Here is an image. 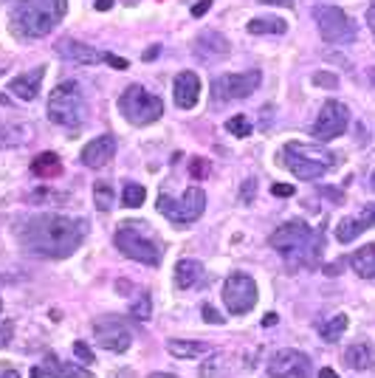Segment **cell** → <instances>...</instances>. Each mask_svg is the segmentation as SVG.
Instances as JSON below:
<instances>
[{
  "label": "cell",
  "mask_w": 375,
  "mask_h": 378,
  "mask_svg": "<svg viewBox=\"0 0 375 378\" xmlns=\"http://www.w3.org/2000/svg\"><path fill=\"white\" fill-rule=\"evenodd\" d=\"M113 153H116V141H113V136H97L90 144H85L82 147V164L85 167H90V169H102L111 158H113Z\"/></svg>",
  "instance_id": "obj_18"
},
{
  "label": "cell",
  "mask_w": 375,
  "mask_h": 378,
  "mask_svg": "<svg viewBox=\"0 0 375 378\" xmlns=\"http://www.w3.org/2000/svg\"><path fill=\"white\" fill-rule=\"evenodd\" d=\"M226 130H229L232 136H237V139H246V136H251V122H248L246 116H232V119L226 122Z\"/></svg>",
  "instance_id": "obj_32"
},
{
  "label": "cell",
  "mask_w": 375,
  "mask_h": 378,
  "mask_svg": "<svg viewBox=\"0 0 375 378\" xmlns=\"http://www.w3.org/2000/svg\"><path fill=\"white\" fill-rule=\"evenodd\" d=\"M116 248L125 257H130V260H136L141 265H153V268L161 262V254H164L155 232L144 220L119 223V229H116Z\"/></svg>",
  "instance_id": "obj_4"
},
{
  "label": "cell",
  "mask_w": 375,
  "mask_h": 378,
  "mask_svg": "<svg viewBox=\"0 0 375 378\" xmlns=\"http://www.w3.org/2000/svg\"><path fill=\"white\" fill-rule=\"evenodd\" d=\"M73 353H76V358H79L82 364H90V361H93V353L87 350L85 342H76V344H73Z\"/></svg>",
  "instance_id": "obj_36"
},
{
  "label": "cell",
  "mask_w": 375,
  "mask_h": 378,
  "mask_svg": "<svg viewBox=\"0 0 375 378\" xmlns=\"http://www.w3.org/2000/svg\"><path fill=\"white\" fill-rule=\"evenodd\" d=\"M119 111L127 122L133 125H153L164 116V102L155 97V93H150L147 88L141 85H130L125 93H122V99H119Z\"/></svg>",
  "instance_id": "obj_7"
},
{
  "label": "cell",
  "mask_w": 375,
  "mask_h": 378,
  "mask_svg": "<svg viewBox=\"0 0 375 378\" xmlns=\"http://www.w3.org/2000/svg\"><path fill=\"white\" fill-rule=\"evenodd\" d=\"M204 279V265L198 260H181L175 265V286L178 288H195Z\"/></svg>",
  "instance_id": "obj_23"
},
{
  "label": "cell",
  "mask_w": 375,
  "mask_h": 378,
  "mask_svg": "<svg viewBox=\"0 0 375 378\" xmlns=\"http://www.w3.org/2000/svg\"><path fill=\"white\" fill-rule=\"evenodd\" d=\"M158 51H161V46H150V48L144 51V57H141V59H144V62H153V59L158 57Z\"/></svg>",
  "instance_id": "obj_42"
},
{
  "label": "cell",
  "mask_w": 375,
  "mask_h": 378,
  "mask_svg": "<svg viewBox=\"0 0 375 378\" xmlns=\"http://www.w3.org/2000/svg\"><path fill=\"white\" fill-rule=\"evenodd\" d=\"M0 378H20L12 364H0Z\"/></svg>",
  "instance_id": "obj_41"
},
{
  "label": "cell",
  "mask_w": 375,
  "mask_h": 378,
  "mask_svg": "<svg viewBox=\"0 0 375 378\" xmlns=\"http://www.w3.org/2000/svg\"><path fill=\"white\" fill-rule=\"evenodd\" d=\"M192 54H195L201 62L212 65V62L226 59V57L232 54V46H229V40H226L220 31H204V34H198V37L192 40Z\"/></svg>",
  "instance_id": "obj_15"
},
{
  "label": "cell",
  "mask_w": 375,
  "mask_h": 378,
  "mask_svg": "<svg viewBox=\"0 0 375 378\" xmlns=\"http://www.w3.org/2000/svg\"><path fill=\"white\" fill-rule=\"evenodd\" d=\"M150 378H178V375H169V372H153Z\"/></svg>",
  "instance_id": "obj_48"
},
{
  "label": "cell",
  "mask_w": 375,
  "mask_h": 378,
  "mask_svg": "<svg viewBox=\"0 0 375 378\" xmlns=\"http://www.w3.org/2000/svg\"><path fill=\"white\" fill-rule=\"evenodd\" d=\"M172 97H175V105L190 111L198 105V97H201V76L195 71H181L175 76V85H172Z\"/></svg>",
  "instance_id": "obj_17"
},
{
  "label": "cell",
  "mask_w": 375,
  "mask_h": 378,
  "mask_svg": "<svg viewBox=\"0 0 375 378\" xmlns=\"http://www.w3.org/2000/svg\"><path fill=\"white\" fill-rule=\"evenodd\" d=\"M372 189H375V172H372Z\"/></svg>",
  "instance_id": "obj_49"
},
{
  "label": "cell",
  "mask_w": 375,
  "mask_h": 378,
  "mask_svg": "<svg viewBox=\"0 0 375 378\" xmlns=\"http://www.w3.org/2000/svg\"><path fill=\"white\" fill-rule=\"evenodd\" d=\"M344 330H347V316H344V314H339V316H333L330 322L319 325V333H322L325 342H339V339L344 336Z\"/></svg>",
  "instance_id": "obj_28"
},
{
  "label": "cell",
  "mask_w": 375,
  "mask_h": 378,
  "mask_svg": "<svg viewBox=\"0 0 375 378\" xmlns=\"http://www.w3.org/2000/svg\"><path fill=\"white\" fill-rule=\"evenodd\" d=\"M204 319H206L209 325H223V322H226V316H223V314H218L212 305H204Z\"/></svg>",
  "instance_id": "obj_35"
},
{
  "label": "cell",
  "mask_w": 375,
  "mask_h": 378,
  "mask_svg": "<svg viewBox=\"0 0 375 378\" xmlns=\"http://www.w3.org/2000/svg\"><path fill=\"white\" fill-rule=\"evenodd\" d=\"M93 333H97V342L111 353H125L130 347V342H133V333H130V328L125 325L122 316L97 319L93 322Z\"/></svg>",
  "instance_id": "obj_13"
},
{
  "label": "cell",
  "mask_w": 375,
  "mask_h": 378,
  "mask_svg": "<svg viewBox=\"0 0 375 378\" xmlns=\"http://www.w3.org/2000/svg\"><path fill=\"white\" fill-rule=\"evenodd\" d=\"M209 172H212V164L206 158H192V164H190V175L192 178L204 181V178H209Z\"/></svg>",
  "instance_id": "obj_33"
},
{
  "label": "cell",
  "mask_w": 375,
  "mask_h": 378,
  "mask_svg": "<svg viewBox=\"0 0 375 378\" xmlns=\"http://www.w3.org/2000/svg\"><path fill=\"white\" fill-rule=\"evenodd\" d=\"M144 198H147V189H144L141 183H125V195H122L125 206L139 209V206L144 204Z\"/></svg>",
  "instance_id": "obj_30"
},
{
  "label": "cell",
  "mask_w": 375,
  "mask_h": 378,
  "mask_svg": "<svg viewBox=\"0 0 375 378\" xmlns=\"http://www.w3.org/2000/svg\"><path fill=\"white\" fill-rule=\"evenodd\" d=\"M223 302H226L229 314H234V316H243V314L254 311V305H257V282L243 271L229 274L226 286H223Z\"/></svg>",
  "instance_id": "obj_10"
},
{
  "label": "cell",
  "mask_w": 375,
  "mask_h": 378,
  "mask_svg": "<svg viewBox=\"0 0 375 378\" xmlns=\"http://www.w3.org/2000/svg\"><path fill=\"white\" fill-rule=\"evenodd\" d=\"M271 378H311V358L302 350H279L268 364Z\"/></svg>",
  "instance_id": "obj_14"
},
{
  "label": "cell",
  "mask_w": 375,
  "mask_h": 378,
  "mask_svg": "<svg viewBox=\"0 0 375 378\" xmlns=\"http://www.w3.org/2000/svg\"><path fill=\"white\" fill-rule=\"evenodd\" d=\"M313 85H322V88H339V79L333 74H313Z\"/></svg>",
  "instance_id": "obj_34"
},
{
  "label": "cell",
  "mask_w": 375,
  "mask_h": 378,
  "mask_svg": "<svg viewBox=\"0 0 375 378\" xmlns=\"http://www.w3.org/2000/svg\"><path fill=\"white\" fill-rule=\"evenodd\" d=\"M364 229H375V206H364V212L355 218H341L336 226V240L353 243Z\"/></svg>",
  "instance_id": "obj_20"
},
{
  "label": "cell",
  "mask_w": 375,
  "mask_h": 378,
  "mask_svg": "<svg viewBox=\"0 0 375 378\" xmlns=\"http://www.w3.org/2000/svg\"><path fill=\"white\" fill-rule=\"evenodd\" d=\"M87 108H85V97L82 88L76 82H62L48 99V119L59 127H76L82 125Z\"/></svg>",
  "instance_id": "obj_6"
},
{
  "label": "cell",
  "mask_w": 375,
  "mask_h": 378,
  "mask_svg": "<svg viewBox=\"0 0 375 378\" xmlns=\"http://www.w3.org/2000/svg\"><path fill=\"white\" fill-rule=\"evenodd\" d=\"M271 192H274L276 198H291V195H294V186H291V183H274Z\"/></svg>",
  "instance_id": "obj_37"
},
{
  "label": "cell",
  "mask_w": 375,
  "mask_h": 378,
  "mask_svg": "<svg viewBox=\"0 0 375 378\" xmlns=\"http://www.w3.org/2000/svg\"><path fill=\"white\" fill-rule=\"evenodd\" d=\"M344 364L353 367V370H358V372L372 370V367H375V350H372V344H369V342L350 344V347L344 350Z\"/></svg>",
  "instance_id": "obj_22"
},
{
  "label": "cell",
  "mask_w": 375,
  "mask_h": 378,
  "mask_svg": "<svg viewBox=\"0 0 375 378\" xmlns=\"http://www.w3.org/2000/svg\"><path fill=\"white\" fill-rule=\"evenodd\" d=\"M85 232H87V226L82 220L45 212V215H34L23 223L20 243L29 254H37L45 260H62V257H71L82 246Z\"/></svg>",
  "instance_id": "obj_1"
},
{
  "label": "cell",
  "mask_w": 375,
  "mask_h": 378,
  "mask_svg": "<svg viewBox=\"0 0 375 378\" xmlns=\"http://www.w3.org/2000/svg\"><path fill=\"white\" fill-rule=\"evenodd\" d=\"M260 4H268V6H288L294 0H260Z\"/></svg>",
  "instance_id": "obj_44"
},
{
  "label": "cell",
  "mask_w": 375,
  "mask_h": 378,
  "mask_svg": "<svg viewBox=\"0 0 375 378\" xmlns=\"http://www.w3.org/2000/svg\"><path fill=\"white\" fill-rule=\"evenodd\" d=\"M167 350L175 356V358H201L206 356L212 347L206 342H190V339H169L167 342Z\"/></svg>",
  "instance_id": "obj_24"
},
{
  "label": "cell",
  "mask_w": 375,
  "mask_h": 378,
  "mask_svg": "<svg viewBox=\"0 0 375 378\" xmlns=\"http://www.w3.org/2000/svg\"><path fill=\"white\" fill-rule=\"evenodd\" d=\"M209 6H212V0H201V4H195L192 6V18H204L209 12Z\"/></svg>",
  "instance_id": "obj_39"
},
{
  "label": "cell",
  "mask_w": 375,
  "mask_h": 378,
  "mask_svg": "<svg viewBox=\"0 0 375 378\" xmlns=\"http://www.w3.org/2000/svg\"><path fill=\"white\" fill-rule=\"evenodd\" d=\"M31 172L37 178H57L62 172V161L57 153H40L34 161H31Z\"/></svg>",
  "instance_id": "obj_26"
},
{
  "label": "cell",
  "mask_w": 375,
  "mask_h": 378,
  "mask_svg": "<svg viewBox=\"0 0 375 378\" xmlns=\"http://www.w3.org/2000/svg\"><path fill=\"white\" fill-rule=\"evenodd\" d=\"M68 0H17V12H15V29L26 40L45 37L59 26L65 18Z\"/></svg>",
  "instance_id": "obj_3"
},
{
  "label": "cell",
  "mask_w": 375,
  "mask_h": 378,
  "mask_svg": "<svg viewBox=\"0 0 375 378\" xmlns=\"http://www.w3.org/2000/svg\"><path fill=\"white\" fill-rule=\"evenodd\" d=\"M105 62L113 65V68H127V59H122V57H116V54H105Z\"/></svg>",
  "instance_id": "obj_40"
},
{
  "label": "cell",
  "mask_w": 375,
  "mask_h": 378,
  "mask_svg": "<svg viewBox=\"0 0 375 378\" xmlns=\"http://www.w3.org/2000/svg\"><path fill=\"white\" fill-rule=\"evenodd\" d=\"M367 20H369V29H372V37H375V0H372V6H369V15H367Z\"/></svg>",
  "instance_id": "obj_43"
},
{
  "label": "cell",
  "mask_w": 375,
  "mask_h": 378,
  "mask_svg": "<svg viewBox=\"0 0 375 378\" xmlns=\"http://www.w3.org/2000/svg\"><path fill=\"white\" fill-rule=\"evenodd\" d=\"M0 308H3V305H0Z\"/></svg>",
  "instance_id": "obj_50"
},
{
  "label": "cell",
  "mask_w": 375,
  "mask_h": 378,
  "mask_svg": "<svg viewBox=\"0 0 375 378\" xmlns=\"http://www.w3.org/2000/svg\"><path fill=\"white\" fill-rule=\"evenodd\" d=\"M130 314H133V319L147 322V319L153 316V300H150V294H141V297L130 305Z\"/></svg>",
  "instance_id": "obj_31"
},
{
  "label": "cell",
  "mask_w": 375,
  "mask_h": 378,
  "mask_svg": "<svg viewBox=\"0 0 375 378\" xmlns=\"http://www.w3.org/2000/svg\"><path fill=\"white\" fill-rule=\"evenodd\" d=\"M347 127H350V111H347V105H341L336 99H327L322 105V111H319L316 125H313V136L319 141H333L341 133H347Z\"/></svg>",
  "instance_id": "obj_12"
},
{
  "label": "cell",
  "mask_w": 375,
  "mask_h": 378,
  "mask_svg": "<svg viewBox=\"0 0 375 378\" xmlns=\"http://www.w3.org/2000/svg\"><path fill=\"white\" fill-rule=\"evenodd\" d=\"M111 6H113V0H97V9H99V12H108Z\"/></svg>",
  "instance_id": "obj_45"
},
{
  "label": "cell",
  "mask_w": 375,
  "mask_h": 378,
  "mask_svg": "<svg viewBox=\"0 0 375 378\" xmlns=\"http://www.w3.org/2000/svg\"><path fill=\"white\" fill-rule=\"evenodd\" d=\"M204 209H206V192L198 186L186 189L183 198H169V195L158 198V212L172 223H192L204 215Z\"/></svg>",
  "instance_id": "obj_8"
},
{
  "label": "cell",
  "mask_w": 375,
  "mask_h": 378,
  "mask_svg": "<svg viewBox=\"0 0 375 378\" xmlns=\"http://www.w3.org/2000/svg\"><path fill=\"white\" fill-rule=\"evenodd\" d=\"M313 18H316V26H319L325 43L347 46V43L355 40V23L344 15V9H339V6H319Z\"/></svg>",
  "instance_id": "obj_9"
},
{
  "label": "cell",
  "mask_w": 375,
  "mask_h": 378,
  "mask_svg": "<svg viewBox=\"0 0 375 378\" xmlns=\"http://www.w3.org/2000/svg\"><path fill=\"white\" fill-rule=\"evenodd\" d=\"M254 186H257L254 178H248V181L243 183V204H251V201H254Z\"/></svg>",
  "instance_id": "obj_38"
},
{
  "label": "cell",
  "mask_w": 375,
  "mask_h": 378,
  "mask_svg": "<svg viewBox=\"0 0 375 378\" xmlns=\"http://www.w3.org/2000/svg\"><path fill=\"white\" fill-rule=\"evenodd\" d=\"M31 378H93V375L76 364H68V361H59L57 356H48L43 364H37L31 370Z\"/></svg>",
  "instance_id": "obj_19"
},
{
  "label": "cell",
  "mask_w": 375,
  "mask_h": 378,
  "mask_svg": "<svg viewBox=\"0 0 375 378\" xmlns=\"http://www.w3.org/2000/svg\"><path fill=\"white\" fill-rule=\"evenodd\" d=\"M93 201H97L99 212H111L113 209V189H111V183H105V181L93 183Z\"/></svg>",
  "instance_id": "obj_29"
},
{
  "label": "cell",
  "mask_w": 375,
  "mask_h": 378,
  "mask_svg": "<svg viewBox=\"0 0 375 378\" xmlns=\"http://www.w3.org/2000/svg\"><path fill=\"white\" fill-rule=\"evenodd\" d=\"M319 378H339V375H336L330 367H325V370H319Z\"/></svg>",
  "instance_id": "obj_47"
},
{
  "label": "cell",
  "mask_w": 375,
  "mask_h": 378,
  "mask_svg": "<svg viewBox=\"0 0 375 378\" xmlns=\"http://www.w3.org/2000/svg\"><path fill=\"white\" fill-rule=\"evenodd\" d=\"M262 74L260 71H246V74H223V76H215L212 82V97L215 102L226 105V102H234V99H246L257 90Z\"/></svg>",
  "instance_id": "obj_11"
},
{
  "label": "cell",
  "mask_w": 375,
  "mask_h": 378,
  "mask_svg": "<svg viewBox=\"0 0 375 378\" xmlns=\"http://www.w3.org/2000/svg\"><path fill=\"white\" fill-rule=\"evenodd\" d=\"M246 31H251V34H285L288 23L283 18H254L246 26Z\"/></svg>",
  "instance_id": "obj_27"
},
{
  "label": "cell",
  "mask_w": 375,
  "mask_h": 378,
  "mask_svg": "<svg viewBox=\"0 0 375 378\" xmlns=\"http://www.w3.org/2000/svg\"><path fill=\"white\" fill-rule=\"evenodd\" d=\"M43 74H45V68H34V71H29V74H23V76H15V79H12L15 97L23 99V102L37 99L40 85H43Z\"/></svg>",
  "instance_id": "obj_21"
},
{
  "label": "cell",
  "mask_w": 375,
  "mask_h": 378,
  "mask_svg": "<svg viewBox=\"0 0 375 378\" xmlns=\"http://www.w3.org/2000/svg\"><path fill=\"white\" fill-rule=\"evenodd\" d=\"M57 54H59L62 59H68V62H76V65H97V62L105 59V54H102L99 48H93V46H87V43H79V40H73V37H59Z\"/></svg>",
  "instance_id": "obj_16"
},
{
  "label": "cell",
  "mask_w": 375,
  "mask_h": 378,
  "mask_svg": "<svg viewBox=\"0 0 375 378\" xmlns=\"http://www.w3.org/2000/svg\"><path fill=\"white\" fill-rule=\"evenodd\" d=\"M283 161L299 181H316L325 172H330L333 164H336V158L325 147L302 144V141H288L285 150H283Z\"/></svg>",
  "instance_id": "obj_5"
},
{
  "label": "cell",
  "mask_w": 375,
  "mask_h": 378,
  "mask_svg": "<svg viewBox=\"0 0 375 378\" xmlns=\"http://www.w3.org/2000/svg\"><path fill=\"white\" fill-rule=\"evenodd\" d=\"M350 265L358 276L364 279H375V243L372 246H361L353 257H350Z\"/></svg>",
  "instance_id": "obj_25"
},
{
  "label": "cell",
  "mask_w": 375,
  "mask_h": 378,
  "mask_svg": "<svg viewBox=\"0 0 375 378\" xmlns=\"http://www.w3.org/2000/svg\"><path fill=\"white\" fill-rule=\"evenodd\" d=\"M271 248L283 254L288 268H316L322 257V234L305 220H291L271 234Z\"/></svg>",
  "instance_id": "obj_2"
},
{
  "label": "cell",
  "mask_w": 375,
  "mask_h": 378,
  "mask_svg": "<svg viewBox=\"0 0 375 378\" xmlns=\"http://www.w3.org/2000/svg\"><path fill=\"white\" fill-rule=\"evenodd\" d=\"M262 325H265V328H274V325H276V314H268V316L262 319Z\"/></svg>",
  "instance_id": "obj_46"
}]
</instances>
